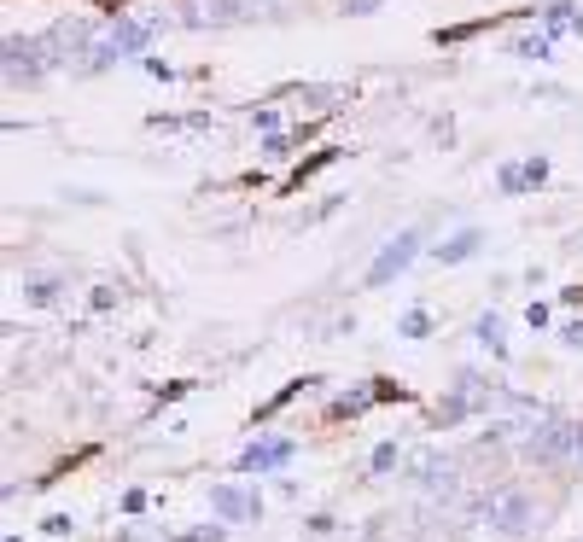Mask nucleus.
I'll use <instances>...</instances> for the list:
<instances>
[{
  "instance_id": "f257e3e1",
  "label": "nucleus",
  "mask_w": 583,
  "mask_h": 542,
  "mask_svg": "<svg viewBox=\"0 0 583 542\" xmlns=\"http://www.w3.org/2000/svg\"><path fill=\"white\" fill-rule=\"evenodd\" d=\"M519 455L537 467H578L583 461V420L572 414H537L519 438Z\"/></svg>"
},
{
  "instance_id": "f03ea898",
  "label": "nucleus",
  "mask_w": 583,
  "mask_h": 542,
  "mask_svg": "<svg viewBox=\"0 0 583 542\" xmlns=\"http://www.w3.org/2000/svg\"><path fill=\"white\" fill-rule=\"evenodd\" d=\"M479 519L496 531L502 542L525 537L531 525H537V502H531V490H519V484H502V490H490L479 502Z\"/></svg>"
},
{
  "instance_id": "7ed1b4c3",
  "label": "nucleus",
  "mask_w": 583,
  "mask_h": 542,
  "mask_svg": "<svg viewBox=\"0 0 583 542\" xmlns=\"http://www.w3.org/2000/svg\"><path fill=\"white\" fill-rule=\"evenodd\" d=\"M152 35H158V24H146V18H117V24L100 35L88 70H111V65H123V59H140V53L152 47Z\"/></svg>"
},
{
  "instance_id": "20e7f679",
  "label": "nucleus",
  "mask_w": 583,
  "mask_h": 542,
  "mask_svg": "<svg viewBox=\"0 0 583 542\" xmlns=\"http://www.w3.org/2000/svg\"><path fill=\"white\" fill-rule=\"evenodd\" d=\"M414 257H420V228H403L397 239H385V245H379V257L368 263V292H385L397 274H409Z\"/></svg>"
},
{
  "instance_id": "39448f33",
  "label": "nucleus",
  "mask_w": 583,
  "mask_h": 542,
  "mask_svg": "<svg viewBox=\"0 0 583 542\" xmlns=\"http://www.w3.org/2000/svg\"><path fill=\"white\" fill-rule=\"evenodd\" d=\"M47 41V53H53V65H70V59H94V47H100V35L88 18H59L53 35H41Z\"/></svg>"
},
{
  "instance_id": "423d86ee",
  "label": "nucleus",
  "mask_w": 583,
  "mask_h": 542,
  "mask_svg": "<svg viewBox=\"0 0 583 542\" xmlns=\"http://www.w3.org/2000/svg\"><path fill=\"white\" fill-rule=\"evenodd\" d=\"M47 65H53L47 41H35V35H6V82H12V88H18V82H35Z\"/></svg>"
},
{
  "instance_id": "0eeeda50",
  "label": "nucleus",
  "mask_w": 583,
  "mask_h": 542,
  "mask_svg": "<svg viewBox=\"0 0 583 542\" xmlns=\"http://www.w3.org/2000/svg\"><path fill=\"white\" fill-rule=\"evenodd\" d=\"M409 484L414 490H426V496H455V455H444V449H426V455H414L409 467Z\"/></svg>"
},
{
  "instance_id": "6e6552de",
  "label": "nucleus",
  "mask_w": 583,
  "mask_h": 542,
  "mask_svg": "<svg viewBox=\"0 0 583 542\" xmlns=\"http://www.w3.org/2000/svg\"><path fill=\"white\" fill-rule=\"evenodd\" d=\"M292 455H298V443L292 438H257V443H245L240 449V461H234V467H240L245 478L257 473H275V467H286V461H292Z\"/></svg>"
},
{
  "instance_id": "1a4fd4ad",
  "label": "nucleus",
  "mask_w": 583,
  "mask_h": 542,
  "mask_svg": "<svg viewBox=\"0 0 583 542\" xmlns=\"http://www.w3.org/2000/svg\"><path fill=\"white\" fill-rule=\"evenodd\" d=\"M210 508L222 513V519H263V496L257 490H234V484H216Z\"/></svg>"
},
{
  "instance_id": "9d476101",
  "label": "nucleus",
  "mask_w": 583,
  "mask_h": 542,
  "mask_svg": "<svg viewBox=\"0 0 583 542\" xmlns=\"http://www.w3.org/2000/svg\"><path fill=\"white\" fill-rule=\"evenodd\" d=\"M479 245H484V234H479V228H461V234H449L444 245H432V263H438V269H455V263L479 257Z\"/></svg>"
},
{
  "instance_id": "9b49d317",
  "label": "nucleus",
  "mask_w": 583,
  "mask_h": 542,
  "mask_svg": "<svg viewBox=\"0 0 583 542\" xmlns=\"http://www.w3.org/2000/svg\"><path fill=\"white\" fill-rule=\"evenodd\" d=\"M315 385H327V379H321V373H304V379H286V385H280L275 397H269V403L257 408V414H251V420H257V426H263V420H275L280 408H286V403H298V397H304V391H315Z\"/></svg>"
},
{
  "instance_id": "f8f14e48",
  "label": "nucleus",
  "mask_w": 583,
  "mask_h": 542,
  "mask_svg": "<svg viewBox=\"0 0 583 542\" xmlns=\"http://www.w3.org/2000/svg\"><path fill=\"white\" fill-rule=\"evenodd\" d=\"M379 403V391H374V379L368 385H356V391H344V397H333V408H327V420H362L368 408Z\"/></svg>"
},
{
  "instance_id": "ddd939ff",
  "label": "nucleus",
  "mask_w": 583,
  "mask_h": 542,
  "mask_svg": "<svg viewBox=\"0 0 583 542\" xmlns=\"http://www.w3.org/2000/svg\"><path fill=\"white\" fill-rule=\"evenodd\" d=\"M543 35H583V12L572 6V0H554V6H543Z\"/></svg>"
},
{
  "instance_id": "4468645a",
  "label": "nucleus",
  "mask_w": 583,
  "mask_h": 542,
  "mask_svg": "<svg viewBox=\"0 0 583 542\" xmlns=\"http://www.w3.org/2000/svg\"><path fill=\"white\" fill-rule=\"evenodd\" d=\"M187 18L193 24H234L245 12H240V0H187Z\"/></svg>"
},
{
  "instance_id": "2eb2a0df",
  "label": "nucleus",
  "mask_w": 583,
  "mask_h": 542,
  "mask_svg": "<svg viewBox=\"0 0 583 542\" xmlns=\"http://www.w3.org/2000/svg\"><path fill=\"white\" fill-rule=\"evenodd\" d=\"M339 158H344L339 146H321V152H315V158H304V164H298V170L286 175V193H298V187H304L309 175H321V170H327V164H339Z\"/></svg>"
},
{
  "instance_id": "dca6fc26",
  "label": "nucleus",
  "mask_w": 583,
  "mask_h": 542,
  "mask_svg": "<svg viewBox=\"0 0 583 542\" xmlns=\"http://www.w3.org/2000/svg\"><path fill=\"white\" fill-rule=\"evenodd\" d=\"M473 339H479L490 356H508V339H502V315H496V309H484L479 321H473Z\"/></svg>"
},
{
  "instance_id": "f3484780",
  "label": "nucleus",
  "mask_w": 583,
  "mask_h": 542,
  "mask_svg": "<svg viewBox=\"0 0 583 542\" xmlns=\"http://www.w3.org/2000/svg\"><path fill=\"white\" fill-rule=\"evenodd\" d=\"M432 333V309H403V321H397V339H426Z\"/></svg>"
},
{
  "instance_id": "a211bd4d",
  "label": "nucleus",
  "mask_w": 583,
  "mask_h": 542,
  "mask_svg": "<svg viewBox=\"0 0 583 542\" xmlns=\"http://www.w3.org/2000/svg\"><path fill=\"white\" fill-rule=\"evenodd\" d=\"M59 292H65V280H30V286H24V304L47 309V304H59Z\"/></svg>"
},
{
  "instance_id": "6ab92c4d",
  "label": "nucleus",
  "mask_w": 583,
  "mask_h": 542,
  "mask_svg": "<svg viewBox=\"0 0 583 542\" xmlns=\"http://www.w3.org/2000/svg\"><path fill=\"white\" fill-rule=\"evenodd\" d=\"M397 467H403V449H397V443H379L374 455H368V473L374 478H391Z\"/></svg>"
},
{
  "instance_id": "aec40b11",
  "label": "nucleus",
  "mask_w": 583,
  "mask_h": 542,
  "mask_svg": "<svg viewBox=\"0 0 583 542\" xmlns=\"http://www.w3.org/2000/svg\"><path fill=\"white\" fill-rule=\"evenodd\" d=\"M549 47H554L549 35H519V41H514V53L525 59V65H543V59H549Z\"/></svg>"
},
{
  "instance_id": "412c9836",
  "label": "nucleus",
  "mask_w": 583,
  "mask_h": 542,
  "mask_svg": "<svg viewBox=\"0 0 583 542\" xmlns=\"http://www.w3.org/2000/svg\"><path fill=\"white\" fill-rule=\"evenodd\" d=\"M251 129L257 135H280V111L275 105H251Z\"/></svg>"
},
{
  "instance_id": "4be33fe9",
  "label": "nucleus",
  "mask_w": 583,
  "mask_h": 542,
  "mask_svg": "<svg viewBox=\"0 0 583 542\" xmlns=\"http://www.w3.org/2000/svg\"><path fill=\"white\" fill-rule=\"evenodd\" d=\"M496 187H502L508 199H519V193H525V170H519V164H502V170H496Z\"/></svg>"
},
{
  "instance_id": "5701e85b",
  "label": "nucleus",
  "mask_w": 583,
  "mask_h": 542,
  "mask_svg": "<svg viewBox=\"0 0 583 542\" xmlns=\"http://www.w3.org/2000/svg\"><path fill=\"white\" fill-rule=\"evenodd\" d=\"M519 170H525V187H543L549 181V158H525Z\"/></svg>"
},
{
  "instance_id": "b1692460",
  "label": "nucleus",
  "mask_w": 583,
  "mask_h": 542,
  "mask_svg": "<svg viewBox=\"0 0 583 542\" xmlns=\"http://www.w3.org/2000/svg\"><path fill=\"white\" fill-rule=\"evenodd\" d=\"M41 531H47V537H70V531H76V519H70V513H47V525H41Z\"/></svg>"
},
{
  "instance_id": "393cba45",
  "label": "nucleus",
  "mask_w": 583,
  "mask_h": 542,
  "mask_svg": "<svg viewBox=\"0 0 583 542\" xmlns=\"http://www.w3.org/2000/svg\"><path fill=\"white\" fill-rule=\"evenodd\" d=\"M263 158H275V164H280V158H292V140H286V135H269V140H263Z\"/></svg>"
},
{
  "instance_id": "a878e982",
  "label": "nucleus",
  "mask_w": 583,
  "mask_h": 542,
  "mask_svg": "<svg viewBox=\"0 0 583 542\" xmlns=\"http://www.w3.org/2000/svg\"><path fill=\"white\" fill-rule=\"evenodd\" d=\"M560 344H572V350H583V321H566V327H560Z\"/></svg>"
},
{
  "instance_id": "bb28decb",
  "label": "nucleus",
  "mask_w": 583,
  "mask_h": 542,
  "mask_svg": "<svg viewBox=\"0 0 583 542\" xmlns=\"http://www.w3.org/2000/svg\"><path fill=\"white\" fill-rule=\"evenodd\" d=\"M344 12L350 18H368V12H379V0H344Z\"/></svg>"
},
{
  "instance_id": "cd10ccee",
  "label": "nucleus",
  "mask_w": 583,
  "mask_h": 542,
  "mask_svg": "<svg viewBox=\"0 0 583 542\" xmlns=\"http://www.w3.org/2000/svg\"><path fill=\"white\" fill-rule=\"evenodd\" d=\"M88 6H100V12H111V18H129V0H88Z\"/></svg>"
},
{
  "instance_id": "c85d7f7f",
  "label": "nucleus",
  "mask_w": 583,
  "mask_h": 542,
  "mask_svg": "<svg viewBox=\"0 0 583 542\" xmlns=\"http://www.w3.org/2000/svg\"><path fill=\"white\" fill-rule=\"evenodd\" d=\"M140 65H146V76H164V82L175 76V65H164V59H140Z\"/></svg>"
},
{
  "instance_id": "c756f323",
  "label": "nucleus",
  "mask_w": 583,
  "mask_h": 542,
  "mask_svg": "<svg viewBox=\"0 0 583 542\" xmlns=\"http://www.w3.org/2000/svg\"><path fill=\"white\" fill-rule=\"evenodd\" d=\"M117 304V286H94V309H111Z\"/></svg>"
},
{
  "instance_id": "7c9ffc66",
  "label": "nucleus",
  "mask_w": 583,
  "mask_h": 542,
  "mask_svg": "<svg viewBox=\"0 0 583 542\" xmlns=\"http://www.w3.org/2000/svg\"><path fill=\"white\" fill-rule=\"evenodd\" d=\"M146 508V490H123V513H140Z\"/></svg>"
},
{
  "instance_id": "2f4dec72",
  "label": "nucleus",
  "mask_w": 583,
  "mask_h": 542,
  "mask_svg": "<svg viewBox=\"0 0 583 542\" xmlns=\"http://www.w3.org/2000/svg\"><path fill=\"white\" fill-rule=\"evenodd\" d=\"M6 542H24V537H6Z\"/></svg>"
},
{
  "instance_id": "473e14b6",
  "label": "nucleus",
  "mask_w": 583,
  "mask_h": 542,
  "mask_svg": "<svg viewBox=\"0 0 583 542\" xmlns=\"http://www.w3.org/2000/svg\"><path fill=\"white\" fill-rule=\"evenodd\" d=\"M263 6H269V0H263Z\"/></svg>"
}]
</instances>
